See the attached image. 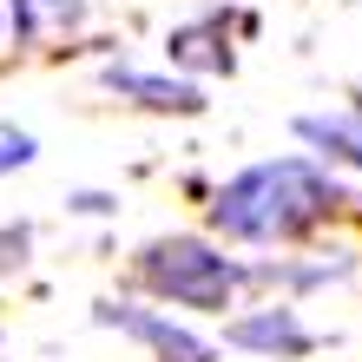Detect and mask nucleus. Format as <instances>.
<instances>
[{
    "instance_id": "nucleus-1",
    "label": "nucleus",
    "mask_w": 362,
    "mask_h": 362,
    "mask_svg": "<svg viewBox=\"0 0 362 362\" xmlns=\"http://www.w3.org/2000/svg\"><path fill=\"white\" fill-rule=\"evenodd\" d=\"M336 211H349V185L329 165L290 152V158H257L238 178H224L211 198V230L230 244H290Z\"/></svg>"
},
{
    "instance_id": "nucleus-2",
    "label": "nucleus",
    "mask_w": 362,
    "mask_h": 362,
    "mask_svg": "<svg viewBox=\"0 0 362 362\" xmlns=\"http://www.w3.org/2000/svg\"><path fill=\"white\" fill-rule=\"evenodd\" d=\"M132 270H139V284L152 290L158 303L211 310V316L238 310V296H244V284H250V264L224 257V244L198 238V230H172V238H152V244L132 257Z\"/></svg>"
},
{
    "instance_id": "nucleus-3",
    "label": "nucleus",
    "mask_w": 362,
    "mask_h": 362,
    "mask_svg": "<svg viewBox=\"0 0 362 362\" xmlns=\"http://www.w3.org/2000/svg\"><path fill=\"white\" fill-rule=\"evenodd\" d=\"M93 323L132 336V343H145L158 362H218L211 336H198L191 323H172L165 310H139V303H112V296H105V303H93Z\"/></svg>"
},
{
    "instance_id": "nucleus-4",
    "label": "nucleus",
    "mask_w": 362,
    "mask_h": 362,
    "mask_svg": "<svg viewBox=\"0 0 362 362\" xmlns=\"http://www.w3.org/2000/svg\"><path fill=\"white\" fill-rule=\"evenodd\" d=\"M224 343L230 349H250V356H270V362H296L316 349V329L303 323V310L290 303H264V310H244L224 323Z\"/></svg>"
},
{
    "instance_id": "nucleus-5",
    "label": "nucleus",
    "mask_w": 362,
    "mask_h": 362,
    "mask_svg": "<svg viewBox=\"0 0 362 362\" xmlns=\"http://www.w3.org/2000/svg\"><path fill=\"white\" fill-rule=\"evenodd\" d=\"M105 93H119L125 105H145V112H178V119H198L204 112V86L198 79H178V73H145V66H105L99 73Z\"/></svg>"
},
{
    "instance_id": "nucleus-6",
    "label": "nucleus",
    "mask_w": 362,
    "mask_h": 362,
    "mask_svg": "<svg viewBox=\"0 0 362 362\" xmlns=\"http://www.w3.org/2000/svg\"><path fill=\"white\" fill-rule=\"evenodd\" d=\"M290 132L316 152V165H349L362 172V105H323V112H296Z\"/></svg>"
},
{
    "instance_id": "nucleus-7",
    "label": "nucleus",
    "mask_w": 362,
    "mask_h": 362,
    "mask_svg": "<svg viewBox=\"0 0 362 362\" xmlns=\"http://www.w3.org/2000/svg\"><path fill=\"white\" fill-rule=\"evenodd\" d=\"M7 20H13L20 47H40L53 33H73L86 20V0H7Z\"/></svg>"
},
{
    "instance_id": "nucleus-8",
    "label": "nucleus",
    "mask_w": 362,
    "mask_h": 362,
    "mask_svg": "<svg viewBox=\"0 0 362 362\" xmlns=\"http://www.w3.org/2000/svg\"><path fill=\"white\" fill-rule=\"evenodd\" d=\"M224 20L230 13H204V20H191V27H178L165 47H172V59H185V66H211V73H230V33H224Z\"/></svg>"
},
{
    "instance_id": "nucleus-9",
    "label": "nucleus",
    "mask_w": 362,
    "mask_h": 362,
    "mask_svg": "<svg viewBox=\"0 0 362 362\" xmlns=\"http://www.w3.org/2000/svg\"><path fill=\"white\" fill-rule=\"evenodd\" d=\"M40 158V139L33 132H0V172H27Z\"/></svg>"
},
{
    "instance_id": "nucleus-10",
    "label": "nucleus",
    "mask_w": 362,
    "mask_h": 362,
    "mask_svg": "<svg viewBox=\"0 0 362 362\" xmlns=\"http://www.w3.org/2000/svg\"><path fill=\"white\" fill-rule=\"evenodd\" d=\"M73 211H86V218H99V211H112V198H105V191H79V198H73Z\"/></svg>"
},
{
    "instance_id": "nucleus-11",
    "label": "nucleus",
    "mask_w": 362,
    "mask_h": 362,
    "mask_svg": "<svg viewBox=\"0 0 362 362\" xmlns=\"http://www.w3.org/2000/svg\"><path fill=\"white\" fill-rule=\"evenodd\" d=\"M0 27H7V13H0Z\"/></svg>"
}]
</instances>
